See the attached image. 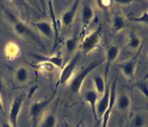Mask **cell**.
<instances>
[{
  "label": "cell",
  "instance_id": "1",
  "mask_svg": "<svg viewBox=\"0 0 148 127\" xmlns=\"http://www.w3.org/2000/svg\"><path fill=\"white\" fill-rule=\"evenodd\" d=\"M103 64V60H99V62H93L89 64V65L84 67L82 70H80L78 73L74 77V79L70 81L69 83V90L74 93V94H79L80 90H81V87H82V84L84 82V79L89 75V74L95 69L97 68L99 66H101Z\"/></svg>",
  "mask_w": 148,
  "mask_h": 127
},
{
  "label": "cell",
  "instance_id": "2",
  "mask_svg": "<svg viewBox=\"0 0 148 127\" xmlns=\"http://www.w3.org/2000/svg\"><path fill=\"white\" fill-rule=\"evenodd\" d=\"M79 62H80V55L79 54H76L74 55L69 62H67V65L64 66L62 69V72L60 74V78H58V85L60 86H64L66 85L67 83L69 82V80L73 78V75L75 73V70L77 68Z\"/></svg>",
  "mask_w": 148,
  "mask_h": 127
},
{
  "label": "cell",
  "instance_id": "3",
  "mask_svg": "<svg viewBox=\"0 0 148 127\" xmlns=\"http://www.w3.org/2000/svg\"><path fill=\"white\" fill-rule=\"evenodd\" d=\"M11 20H12V23H13L14 31H15V33H16L17 36L29 39V40L36 42V43H40V40H39L38 36L35 33V31L29 26H27L26 24H24L23 22L18 21V20H15L14 17H11Z\"/></svg>",
  "mask_w": 148,
  "mask_h": 127
},
{
  "label": "cell",
  "instance_id": "4",
  "mask_svg": "<svg viewBox=\"0 0 148 127\" xmlns=\"http://www.w3.org/2000/svg\"><path fill=\"white\" fill-rule=\"evenodd\" d=\"M101 30H102V28L99 27L96 30L91 33L90 35H88L82 40V42H81V50H82V52L84 54L91 53L97 46L99 42V37H101Z\"/></svg>",
  "mask_w": 148,
  "mask_h": 127
},
{
  "label": "cell",
  "instance_id": "5",
  "mask_svg": "<svg viewBox=\"0 0 148 127\" xmlns=\"http://www.w3.org/2000/svg\"><path fill=\"white\" fill-rule=\"evenodd\" d=\"M24 98V95H20L13 100L12 105H11V109H10V113H9V123L13 127H17V120H18V115L21 113Z\"/></svg>",
  "mask_w": 148,
  "mask_h": 127
},
{
  "label": "cell",
  "instance_id": "6",
  "mask_svg": "<svg viewBox=\"0 0 148 127\" xmlns=\"http://www.w3.org/2000/svg\"><path fill=\"white\" fill-rule=\"evenodd\" d=\"M109 103H110V90L108 87L106 88L105 93L102 95V97L99 99L97 105H96V117L97 119H102L104 116L109 107Z\"/></svg>",
  "mask_w": 148,
  "mask_h": 127
},
{
  "label": "cell",
  "instance_id": "7",
  "mask_svg": "<svg viewBox=\"0 0 148 127\" xmlns=\"http://www.w3.org/2000/svg\"><path fill=\"white\" fill-rule=\"evenodd\" d=\"M52 99L51 98H45L43 100H40V101H35V103H32V106L29 108V113H30V116L32 119H37L39 115L41 114L43 110L48 107V105L50 103Z\"/></svg>",
  "mask_w": 148,
  "mask_h": 127
},
{
  "label": "cell",
  "instance_id": "8",
  "mask_svg": "<svg viewBox=\"0 0 148 127\" xmlns=\"http://www.w3.org/2000/svg\"><path fill=\"white\" fill-rule=\"evenodd\" d=\"M78 7H79V1H75L74 3L71 4L67 11L63 13L62 15V24L64 26H70V25L74 23V20L76 17V14H77V11H78Z\"/></svg>",
  "mask_w": 148,
  "mask_h": 127
},
{
  "label": "cell",
  "instance_id": "9",
  "mask_svg": "<svg viewBox=\"0 0 148 127\" xmlns=\"http://www.w3.org/2000/svg\"><path fill=\"white\" fill-rule=\"evenodd\" d=\"M36 59L40 62H48L50 65H52L54 68H63V57L62 54H56V55H52V56H39L36 55L35 56Z\"/></svg>",
  "mask_w": 148,
  "mask_h": 127
},
{
  "label": "cell",
  "instance_id": "10",
  "mask_svg": "<svg viewBox=\"0 0 148 127\" xmlns=\"http://www.w3.org/2000/svg\"><path fill=\"white\" fill-rule=\"evenodd\" d=\"M93 16H94L93 8L90 5V3L84 2L82 5V12H81V21H82L83 30L90 25V23L93 20Z\"/></svg>",
  "mask_w": 148,
  "mask_h": 127
},
{
  "label": "cell",
  "instance_id": "11",
  "mask_svg": "<svg viewBox=\"0 0 148 127\" xmlns=\"http://www.w3.org/2000/svg\"><path fill=\"white\" fill-rule=\"evenodd\" d=\"M35 27H36L38 31L41 33L43 37L47 38V39H52V38H53L54 31L49 22H47V21L37 22V23H35Z\"/></svg>",
  "mask_w": 148,
  "mask_h": 127
},
{
  "label": "cell",
  "instance_id": "12",
  "mask_svg": "<svg viewBox=\"0 0 148 127\" xmlns=\"http://www.w3.org/2000/svg\"><path fill=\"white\" fill-rule=\"evenodd\" d=\"M135 68H136V58L129 59V60L122 62V64L120 65V69L122 70L123 74L129 79V80H130V79H133V77H134Z\"/></svg>",
  "mask_w": 148,
  "mask_h": 127
},
{
  "label": "cell",
  "instance_id": "13",
  "mask_svg": "<svg viewBox=\"0 0 148 127\" xmlns=\"http://www.w3.org/2000/svg\"><path fill=\"white\" fill-rule=\"evenodd\" d=\"M84 99H86V103L90 105L91 111H92V113L94 115V117H96V105H97V101H99V94L95 90H90L84 94Z\"/></svg>",
  "mask_w": 148,
  "mask_h": 127
},
{
  "label": "cell",
  "instance_id": "14",
  "mask_svg": "<svg viewBox=\"0 0 148 127\" xmlns=\"http://www.w3.org/2000/svg\"><path fill=\"white\" fill-rule=\"evenodd\" d=\"M4 54L7 58L9 59H14L20 55V48L16 43L14 42H9L8 44L5 45V49H4Z\"/></svg>",
  "mask_w": 148,
  "mask_h": 127
},
{
  "label": "cell",
  "instance_id": "15",
  "mask_svg": "<svg viewBox=\"0 0 148 127\" xmlns=\"http://www.w3.org/2000/svg\"><path fill=\"white\" fill-rule=\"evenodd\" d=\"M93 84H94V87H95V92L99 94V96L104 94L105 93V90H106V83H105V80L103 79L102 75H99V74H95L94 77H93Z\"/></svg>",
  "mask_w": 148,
  "mask_h": 127
},
{
  "label": "cell",
  "instance_id": "16",
  "mask_svg": "<svg viewBox=\"0 0 148 127\" xmlns=\"http://www.w3.org/2000/svg\"><path fill=\"white\" fill-rule=\"evenodd\" d=\"M118 55H119V48L118 46H116V45H110L108 49H107V52H106V59H107V69H106V73L107 71H108V67L110 65L112 62H115L117 57H118Z\"/></svg>",
  "mask_w": 148,
  "mask_h": 127
},
{
  "label": "cell",
  "instance_id": "17",
  "mask_svg": "<svg viewBox=\"0 0 148 127\" xmlns=\"http://www.w3.org/2000/svg\"><path fill=\"white\" fill-rule=\"evenodd\" d=\"M124 27H125V22H124L123 17L116 14L115 16L112 17V31L117 33L121 31Z\"/></svg>",
  "mask_w": 148,
  "mask_h": 127
},
{
  "label": "cell",
  "instance_id": "18",
  "mask_svg": "<svg viewBox=\"0 0 148 127\" xmlns=\"http://www.w3.org/2000/svg\"><path fill=\"white\" fill-rule=\"evenodd\" d=\"M127 46H129L130 49H133V50L137 49V48H138V46L140 45V37H138V36H137L135 33L131 31V33L127 35Z\"/></svg>",
  "mask_w": 148,
  "mask_h": 127
},
{
  "label": "cell",
  "instance_id": "19",
  "mask_svg": "<svg viewBox=\"0 0 148 127\" xmlns=\"http://www.w3.org/2000/svg\"><path fill=\"white\" fill-rule=\"evenodd\" d=\"M130 103H131V99L130 97L125 94H122L121 96L118 97L117 99V108L118 110L120 111H125L130 107Z\"/></svg>",
  "mask_w": 148,
  "mask_h": 127
},
{
  "label": "cell",
  "instance_id": "20",
  "mask_svg": "<svg viewBox=\"0 0 148 127\" xmlns=\"http://www.w3.org/2000/svg\"><path fill=\"white\" fill-rule=\"evenodd\" d=\"M15 79L17 82L20 83H25L28 81L29 79V72L28 69L26 67H20L15 72Z\"/></svg>",
  "mask_w": 148,
  "mask_h": 127
},
{
  "label": "cell",
  "instance_id": "21",
  "mask_svg": "<svg viewBox=\"0 0 148 127\" xmlns=\"http://www.w3.org/2000/svg\"><path fill=\"white\" fill-rule=\"evenodd\" d=\"M56 125V117L54 114H47L41 120L38 127H55Z\"/></svg>",
  "mask_w": 148,
  "mask_h": 127
},
{
  "label": "cell",
  "instance_id": "22",
  "mask_svg": "<svg viewBox=\"0 0 148 127\" xmlns=\"http://www.w3.org/2000/svg\"><path fill=\"white\" fill-rule=\"evenodd\" d=\"M77 40H78L77 37H70L66 40L65 49H66V51H67V53H69V54L73 53L75 50H76V48H77V43H78Z\"/></svg>",
  "mask_w": 148,
  "mask_h": 127
},
{
  "label": "cell",
  "instance_id": "23",
  "mask_svg": "<svg viewBox=\"0 0 148 127\" xmlns=\"http://www.w3.org/2000/svg\"><path fill=\"white\" fill-rule=\"evenodd\" d=\"M136 87L148 99V83L145 82V81H140V82L136 83Z\"/></svg>",
  "mask_w": 148,
  "mask_h": 127
},
{
  "label": "cell",
  "instance_id": "24",
  "mask_svg": "<svg viewBox=\"0 0 148 127\" xmlns=\"http://www.w3.org/2000/svg\"><path fill=\"white\" fill-rule=\"evenodd\" d=\"M133 22H136V23H140V24H144V25H148V12L145 11L140 14V16L138 17H133L132 18Z\"/></svg>",
  "mask_w": 148,
  "mask_h": 127
},
{
  "label": "cell",
  "instance_id": "25",
  "mask_svg": "<svg viewBox=\"0 0 148 127\" xmlns=\"http://www.w3.org/2000/svg\"><path fill=\"white\" fill-rule=\"evenodd\" d=\"M96 4H97V7H99L102 11L107 12V10L110 7L111 1L110 0H97V1H96Z\"/></svg>",
  "mask_w": 148,
  "mask_h": 127
},
{
  "label": "cell",
  "instance_id": "26",
  "mask_svg": "<svg viewBox=\"0 0 148 127\" xmlns=\"http://www.w3.org/2000/svg\"><path fill=\"white\" fill-rule=\"evenodd\" d=\"M132 125L133 127H143L145 125V119L143 115L137 114L133 119V122H132Z\"/></svg>",
  "mask_w": 148,
  "mask_h": 127
},
{
  "label": "cell",
  "instance_id": "27",
  "mask_svg": "<svg viewBox=\"0 0 148 127\" xmlns=\"http://www.w3.org/2000/svg\"><path fill=\"white\" fill-rule=\"evenodd\" d=\"M117 2L119 4H121V5H129V4L132 3L131 0H118Z\"/></svg>",
  "mask_w": 148,
  "mask_h": 127
},
{
  "label": "cell",
  "instance_id": "28",
  "mask_svg": "<svg viewBox=\"0 0 148 127\" xmlns=\"http://www.w3.org/2000/svg\"><path fill=\"white\" fill-rule=\"evenodd\" d=\"M3 90H4L3 83H2V80L0 79V97H1V98H2V94H3Z\"/></svg>",
  "mask_w": 148,
  "mask_h": 127
},
{
  "label": "cell",
  "instance_id": "29",
  "mask_svg": "<svg viewBox=\"0 0 148 127\" xmlns=\"http://www.w3.org/2000/svg\"><path fill=\"white\" fill-rule=\"evenodd\" d=\"M1 127H13V126L10 123H9V122H4V123H2Z\"/></svg>",
  "mask_w": 148,
  "mask_h": 127
},
{
  "label": "cell",
  "instance_id": "30",
  "mask_svg": "<svg viewBox=\"0 0 148 127\" xmlns=\"http://www.w3.org/2000/svg\"><path fill=\"white\" fill-rule=\"evenodd\" d=\"M0 111L3 112V103H2V98L0 97Z\"/></svg>",
  "mask_w": 148,
  "mask_h": 127
},
{
  "label": "cell",
  "instance_id": "31",
  "mask_svg": "<svg viewBox=\"0 0 148 127\" xmlns=\"http://www.w3.org/2000/svg\"><path fill=\"white\" fill-rule=\"evenodd\" d=\"M147 58H148V54H147Z\"/></svg>",
  "mask_w": 148,
  "mask_h": 127
},
{
  "label": "cell",
  "instance_id": "32",
  "mask_svg": "<svg viewBox=\"0 0 148 127\" xmlns=\"http://www.w3.org/2000/svg\"><path fill=\"white\" fill-rule=\"evenodd\" d=\"M110 127H115V126H110Z\"/></svg>",
  "mask_w": 148,
  "mask_h": 127
}]
</instances>
